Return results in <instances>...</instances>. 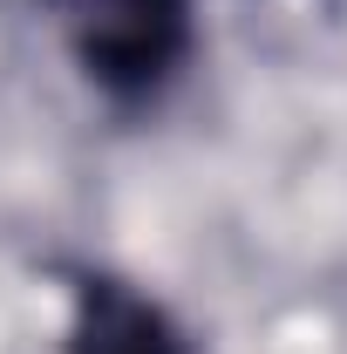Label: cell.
Segmentation results:
<instances>
[{
  "instance_id": "cell-2",
  "label": "cell",
  "mask_w": 347,
  "mask_h": 354,
  "mask_svg": "<svg viewBox=\"0 0 347 354\" xmlns=\"http://www.w3.org/2000/svg\"><path fill=\"white\" fill-rule=\"evenodd\" d=\"M68 354H191L184 334L157 300H143L123 279H82L75 286V320H68Z\"/></svg>"
},
{
  "instance_id": "cell-1",
  "label": "cell",
  "mask_w": 347,
  "mask_h": 354,
  "mask_svg": "<svg viewBox=\"0 0 347 354\" xmlns=\"http://www.w3.org/2000/svg\"><path fill=\"white\" fill-rule=\"evenodd\" d=\"M68 55L116 102H143L191 55V0H41Z\"/></svg>"
}]
</instances>
